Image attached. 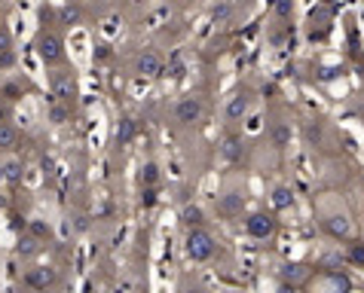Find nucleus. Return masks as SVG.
<instances>
[{"label":"nucleus","mask_w":364,"mask_h":293,"mask_svg":"<svg viewBox=\"0 0 364 293\" xmlns=\"http://www.w3.org/2000/svg\"><path fill=\"white\" fill-rule=\"evenodd\" d=\"M312 275H316V266H312V262H285V266L279 269V287L282 290L309 287Z\"/></svg>","instance_id":"nucleus-6"},{"label":"nucleus","mask_w":364,"mask_h":293,"mask_svg":"<svg viewBox=\"0 0 364 293\" xmlns=\"http://www.w3.org/2000/svg\"><path fill=\"white\" fill-rule=\"evenodd\" d=\"M16 62H18L16 49H6V52H0V70H13Z\"/></svg>","instance_id":"nucleus-31"},{"label":"nucleus","mask_w":364,"mask_h":293,"mask_svg":"<svg viewBox=\"0 0 364 293\" xmlns=\"http://www.w3.org/2000/svg\"><path fill=\"white\" fill-rule=\"evenodd\" d=\"M181 223H184V229L205 226V211H202L199 205H184L181 208Z\"/></svg>","instance_id":"nucleus-23"},{"label":"nucleus","mask_w":364,"mask_h":293,"mask_svg":"<svg viewBox=\"0 0 364 293\" xmlns=\"http://www.w3.org/2000/svg\"><path fill=\"white\" fill-rule=\"evenodd\" d=\"M0 95H4V101H9V104L22 101V95H25L22 79H6V83H0Z\"/></svg>","instance_id":"nucleus-26"},{"label":"nucleus","mask_w":364,"mask_h":293,"mask_svg":"<svg viewBox=\"0 0 364 293\" xmlns=\"http://www.w3.org/2000/svg\"><path fill=\"white\" fill-rule=\"evenodd\" d=\"M321 232L333 241H349L352 238V220L343 211H331V214L321 217Z\"/></svg>","instance_id":"nucleus-12"},{"label":"nucleus","mask_w":364,"mask_h":293,"mask_svg":"<svg viewBox=\"0 0 364 293\" xmlns=\"http://www.w3.org/2000/svg\"><path fill=\"white\" fill-rule=\"evenodd\" d=\"M230 16H232L230 0H220V4H215V9H211V18H215V22H227Z\"/></svg>","instance_id":"nucleus-29"},{"label":"nucleus","mask_w":364,"mask_h":293,"mask_svg":"<svg viewBox=\"0 0 364 293\" xmlns=\"http://www.w3.org/2000/svg\"><path fill=\"white\" fill-rule=\"evenodd\" d=\"M55 22L62 28H68V31L70 28H80L83 25V6L80 4H62L55 9Z\"/></svg>","instance_id":"nucleus-16"},{"label":"nucleus","mask_w":364,"mask_h":293,"mask_svg":"<svg viewBox=\"0 0 364 293\" xmlns=\"http://www.w3.org/2000/svg\"><path fill=\"white\" fill-rule=\"evenodd\" d=\"M22 147V131L13 123H0V153H16Z\"/></svg>","instance_id":"nucleus-19"},{"label":"nucleus","mask_w":364,"mask_h":293,"mask_svg":"<svg viewBox=\"0 0 364 293\" xmlns=\"http://www.w3.org/2000/svg\"><path fill=\"white\" fill-rule=\"evenodd\" d=\"M74 220H77V223H74V229H77V232H86V229H89V217H83V214H77Z\"/></svg>","instance_id":"nucleus-34"},{"label":"nucleus","mask_w":364,"mask_h":293,"mask_svg":"<svg viewBox=\"0 0 364 293\" xmlns=\"http://www.w3.org/2000/svg\"><path fill=\"white\" fill-rule=\"evenodd\" d=\"M245 208H248V196H245V189L242 187L224 189V193L218 196V201H215V211H218L220 220H239L242 214H245Z\"/></svg>","instance_id":"nucleus-5"},{"label":"nucleus","mask_w":364,"mask_h":293,"mask_svg":"<svg viewBox=\"0 0 364 293\" xmlns=\"http://www.w3.org/2000/svg\"><path fill=\"white\" fill-rule=\"evenodd\" d=\"M0 104H4V95H0Z\"/></svg>","instance_id":"nucleus-37"},{"label":"nucleus","mask_w":364,"mask_h":293,"mask_svg":"<svg viewBox=\"0 0 364 293\" xmlns=\"http://www.w3.org/2000/svg\"><path fill=\"white\" fill-rule=\"evenodd\" d=\"M40 250H43V241H37L31 232H18V241H16V257L22 262H34L40 257Z\"/></svg>","instance_id":"nucleus-14"},{"label":"nucleus","mask_w":364,"mask_h":293,"mask_svg":"<svg viewBox=\"0 0 364 293\" xmlns=\"http://www.w3.org/2000/svg\"><path fill=\"white\" fill-rule=\"evenodd\" d=\"M309 287L316 290H337V293H349L352 287H355V281L349 278L346 269H318L316 275H312Z\"/></svg>","instance_id":"nucleus-9"},{"label":"nucleus","mask_w":364,"mask_h":293,"mask_svg":"<svg viewBox=\"0 0 364 293\" xmlns=\"http://www.w3.org/2000/svg\"><path fill=\"white\" fill-rule=\"evenodd\" d=\"M220 156L227 159V162H242V156H245V138L236 135V131H230L220 140Z\"/></svg>","instance_id":"nucleus-15"},{"label":"nucleus","mask_w":364,"mask_h":293,"mask_svg":"<svg viewBox=\"0 0 364 293\" xmlns=\"http://www.w3.org/2000/svg\"><path fill=\"white\" fill-rule=\"evenodd\" d=\"M343 260H346L349 266H355V269H364V241H352L349 238L346 250H343Z\"/></svg>","instance_id":"nucleus-25"},{"label":"nucleus","mask_w":364,"mask_h":293,"mask_svg":"<svg viewBox=\"0 0 364 293\" xmlns=\"http://www.w3.org/2000/svg\"><path fill=\"white\" fill-rule=\"evenodd\" d=\"M202 116H205V98L202 95H184V98H178V104H175V123L178 126H199L202 123Z\"/></svg>","instance_id":"nucleus-7"},{"label":"nucleus","mask_w":364,"mask_h":293,"mask_svg":"<svg viewBox=\"0 0 364 293\" xmlns=\"http://www.w3.org/2000/svg\"><path fill=\"white\" fill-rule=\"evenodd\" d=\"M49 98L65 101V104L77 107V101H80V79H77L74 67H65V65L53 67V74H49Z\"/></svg>","instance_id":"nucleus-2"},{"label":"nucleus","mask_w":364,"mask_h":293,"mask_svg":"<svg viewBox=\"0 0 364 293\" xmlns=\"http://www.w3.org/2000/svg\"><path fill=\"white\" fill-rule=\"evenodd\" d=\"M251 104H255V95L248 92V89H239V92H232L224 104V123L227 126H239L242 119L251 114Z\"/></svg>","instance_id":"nucleus-11"},{"label":"nucleus","mask_w":364,"mask_h":293,"mask_svg":"<svg viewBox=\"0 0 364 293\" xmlns=\"http://www.w3.org/2000/svg\"><path fill=\"white\" fill-rule=\"evenodd\" d=\"M34 49H37V58L43 62L49 70L65 65V37L55 31V28H43L34 40Z\"/></svg>","instance_id":"nucleus-3"},{"label":"nucleus","mask_w":364,"mask_h":293,"mask_svg":"<svg viewBox=\"0 0 364 293\" xmlns=\"http://www.w3.org/2000/svg\"><path fill=\"white\" fill-rule=\"evenodd\" d=\"M6 49H16L13 46V31H9L6 25H0V52H6Z\"/></svg>","instance_id":"nucleus-32"},{"label":"nucleus","mask_w":364,"mask_h":293,"mask_svg":"<svg viewBox=\"0 0 364 293\" xmlns=\"http://www.w3.org/2000/svg\"><path fill=\"white\" fill-rule=\"evenodd\" d=\"M269 140H272V147L276 150H285L291 144V123H272Z\"/></svg>","instance_id":"nucleus-24"},{"label":"nucleus","mask_w":364,"mask_h":293,"mask_svg":"<svg viewBox=\"0 0 364 293\" xmlns=\"http://www.w3.org/2000/svg\"><path fill=\"white\" fill-rule=\"evenodd\" d=\"M178 4H184V6H196V4H202V0H178Z\"/></svg>","instance_id":"nucleus-35"},{"label":"nucleus","mask_w":364,"mask_h":293,"mask_svg":"<svg viewBox=\"0 0 364 293\" xmlns=\"http://www.w3.org/2000/svg\"><path fill=\"white\" fill-rule=\"evenodd\" d=\"M58 284V269L49 266V262H31L22 272V287L28 290H49Z\"/></svg>","instance_id":"nucleus-8"},{"label":"nucleus","mask_w":364,"mask_h":293,"mask_svg":"<svg viewBox=\"0 0 364 293\" xmlns=\"http://www.w3.org/2000/svg\"><path fill=\"white\" fill-rule=\"evenodd\" d=\"M156 201H159V189L156 187H141V196H138L141 208H154Z\"/></svg>","instance_id":"nucleus-27"},{"label":"nucleus","mask_w":364,"mask_h":293,"mask_svg":"<svg viewBox=\"0 0 364 293\" xmlns=\"http://www.w3.org/2000/svg\"><path fill=\"white\" fill-rule=\"evenodd\" d=\"M28 232H31V236L37 238V241H43V245H49V241H53V223H49V220H43V217H34V220H28Z\"/></svg>","instance_id":"nucleus-22"},{"label":"nucleus","mask_w":364,"mask_h":293,"mask_svg":"<svg viewBox=\"0 0 364 293\" xmlns=\"http://www.w3.org/2000/svg\"><path fill=\"white\" fill-rule=\"evenodd\" d=\"M306 138H309V140H316V144H318V138H321V123L309 126V128H306Z\"/></svg>","instance_id":"nucleus-33"},{"label":"nucleus","mask_w":364,"mask_h":293,"mask_svg":"<svg viewBox=\"0 0 364 293\" xmlns=\"http://www.w3.org/2000/svg\"><path fill=\"white\" fill-rule=\"evenodd\" d=\"M132 4H135V6H141V4H150V0H132Z\"/></svg>","instance_id":"nucleus-36"},{"label":"nucleus","mask_w":364,"mask_h":293,"mask_svg":"<svg viewBox=\"0 0 364 293\" xmlns=\"http://www.w3.org/2000/svg\"><path fill=\"white\" fill-rule=\"evenodd\" d=\"M92 58L98 65H105V62H110V58H114V46L110 43H98L95 49H92Z\"/></svg>","instance_id":"nucleus-30"},{"label":"nucleus","mask_w":364,"mask_h":293,"mask_svg":"<svg viewBox=\"0 0 364 293\" xmlns=\"http://www.w3.org/2000/svg\"><path fill=\"white\" fill-rule=\"evenodd\" d=\"M25 162L18 156H9V159H4V165H0V177H4V184L9 187V189H18L25 184Z\"/></svg>","instance_id":"nucleus-13"},{"label":"nucleus","mask_w":364,"mask_h":293,"mask_svg":"<svg viewBox=\"0 0 364 293\" xmlns=\"http://www.w3.org/2000/svg\"><path fill=\"white\" fill-rule=\"evenodd\" d=\"M276 18L279 22H291L294 18V0H276Z\"/></svg>","instance_id":"nucleus-28"},{"label":"nucleus","mask_w":364,"mask_h":293,"mask_svg":"<svg viewBox=\"0 0 364 293\" xmlns=\"http://www.w3.org/2000/svg\"><path fill=\"white\" fill-rule=\"evenodd\" d=\"M245 236L251 241H272L279 236V217L276 211H251L245 217Z\"/></svg>","instance_id":"nucleus-4"},{"label":"nucleus","mask_w":364,"mask_h":293,"mask_svg":"<svg viewBox=\"0 0 364 293\" xmlns=\"http://www.w3.org/2000/svg\"><path fill=\"white\" fill-rule=\"evenodd\" d=\"M159 180H163V171H159L156 159L141 162V168H138V187H159Z\"/></svg>","instance_id":"nucleus-20"},{"label":"nucleus","mask_w":364,"mask_h":293,"mask_svg":"<svg viewBox=\"0 0 364 293\" xmlns=\"http://www.w3.org/2000/svg\"><path fill=\"white\" fill-rule=\"evenodd\" d=\"M294 187H288V184H279V187H272V193H269V205H272V211H291L294 208Z\"/></svg>","instance_id":"nucleus-17"},{"label":"nucleus","mask_w":364,"mask_h":293,"mask_svg":"<svg viewBox=\"0 0 364 293\" xmlns=\"http://www.w3.org/2000/svg\"><path fill=\"white\" fill-rule=\"evenodd\" d=\"M70 116H74V107L65 104V101L49 98V104H46V123H53V126H68Z\"/></svg>","instance_id":"nucleus-18"},{"label":"nucleus","mask_w":364,"mask_h":293,"mask_svg":"<svg viewBox=\"0 0 364 293\" xmlns=\"http://www.w3.org/2000/svg\"><path fill=\"white\" fill-rule=\"evenodd\" d=\"M132 70L141 79H159V77H166V58H163V52H156V49H141L135 55Z\"/></svg>","instance_id":"nucleus-10"},{"label":"nucleus","mask_w":364,"mask_h":293,"mask_svg":"<svg viewBox=\"0 0 364 293\" xmlns=\"http://www.w3.org/2000/svg\"><path fill=\"white\" fill-rule=\"evenodd\" d=\"M135 119L132 116H119V123H117V131H114V138H117V144L119 147H126V144H132V138H135Z\"/></svg>","instance_id":"nucleus-21"},{"label":"nucleus","mask_w":364,"mask_h":293,"mask_svg":"<svg viewBox=\"0 0 364 293\" xmlns=\"http://www.w3.org/2000/svg\"><path fill=\"white\" fill-rule=\"evenodd\" d=\"M218 254H220V245H218V238L211 236L205 226L187 229V236H184V257L190 262H196V266H205V262H211Z\"/></svg>","instance_id":"nucleus-1"}]
</instances>
